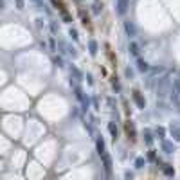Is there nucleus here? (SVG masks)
Returning <instances> with one entry per match:
<instances>
[{
  "label": "nucleus",
  "instance_id": "3",
  "mask_svg": "<svg viewBox=\"0 0 180 180\" xmlns=\"http://www.w3.org/2000/svg\"><path fill=\"white\" fill-rule=\"evenodd\" d=\"M126 11V0H121L119 2V13H124Z\"/></svg>",
  "mask_w": 180,
  "mask_h": 180
},
{
  "label": "nucleus",
  "instance_id": "6",
  "mask_svg": "<svg viewBox=\"0 0 180 180\" xmlns=\"http://www.w3.org/2000/svg\"><path fill=\"white\" fill-rule=\"evenodd\" d=\"M90 52L95 54V42H90Z\"/></svg>",
  "mask_w": 180,
  "mask_h": 180
},
{
  "label": "nucleus",
  "instance_id": "4",
  "mask_svg": "<svg viewBox=\"0 0 180 180\" xmlns=\"http://www.w3.org/2000/svg\"><path fill=\"white\" fill-rule=\"evenodd\" d=\"M126 31L130 32V34H135V29H133V25H132V23H126Z\"/></svg>",
  "mask_w": 180,
  "mask_h": 180
},
{
  "label": "nucleus",
  "instance_id": "7",
  "mask_svg": "<svg viewBox=\"0 0 180 180\" xmlns=\"http://www.w3.org/2000/svg\"><path fill=\"white\" fill-rule=\"evenodd\" d=\"M16 6H18V7H22V6H23V2H22V0H16Z\"/></svg>",
  "mask_w": 180,
  "mask_h": 180
},
{
  "label": "nucleus",
  "instance_id": "8",
  "mask_svg": "<svg viewBox=\"0 0 180 180\" xmlns=\"http://www.w3.org/2000/svg\"><path fill=\"white\" fill-rule=\"evenodd\" d=\"M36 2H40V0H36Z\"/></svg>",
  "mask_w": 180,
  "mask_h": 180
},
{
  "label": "nucleus",
  "instance_id": "2",
  "mask_svg": "<svg viewBox=\"0 0 180 180\" xmlns=\"http://www.w3.org/2000/svg\"><path fill=\"white\" fill-rule=\"evenodd\" d=\"M133 97H135V101L139 103V106H144V101H142V97H140V94H139L137 90L133 92Z\"/></svg>",
  "mask_w": 180,
  "mask_h": 180
},
{
  "label": "nucleus",
  "instance_id": "5",
  "mask_svg": "<svg viewBox=\"0 0 180 180\" xmlns=\"http://www.w3.org/2000/svg\"><path fill=\"white\" fill-rule=\"evenodd\" d=\"M139 69H140V70H146L148 67H146V63H144V61H139Z\"/></svg>",
  "mask_w": 180,
  "mask_h": 180
},
{
  "label": "nucleus",
  "instance_id": "1",
  "mask_svg": "<svg viewBox=\"0 0 180 180\" xmlns=\"http://www.w3.org/2000/svg\"><path fill=\"white\" fill-rule=\"evenodd\" d=\"M124 130H126V135H128V139L135 140V126H133V123H132V121H128V123H126V126H124Z\"/></svg>",
  "mask_w": 180,
  "mask_h": 180
}]
</instances>
